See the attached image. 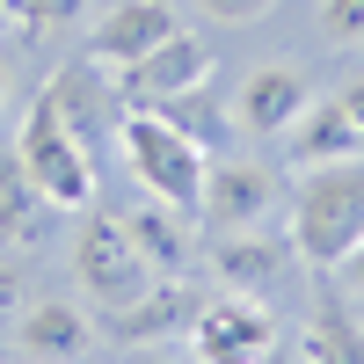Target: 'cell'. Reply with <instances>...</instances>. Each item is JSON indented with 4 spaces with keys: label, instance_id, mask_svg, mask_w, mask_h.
Listing matches in <instances>:
<instances>
[{
    "label": "cell",
    "instance_id": "23",
    "mask_svg": "<svg viewBox=\"0 0 364 364\" xmlns=\"http://www.w3.org/2000/svg\"><path fill=\"white\" fill-rule=\"evenodd\" d=\"M0 109H8V66H0Z\"/></svg>",
    "mask_w": 364,
    "mask_h": 364
},
{
    "label": "cell",
    "instance_id": "14",
    "mask_svg": "<svg viewBox=\"0 0 364 364\" xmlns=\"http://www.w3.org/2000/svg\"><path fill=\"white\" fill-rule=\"evenodd\" d=\"M211 269L226 277V291H262V284H277V269H284V248H269V240L248 226V233H226L219 248H211Z\"/></svg>",
    "mask_w": 364,
    "mask_h": 364
},
{
    "label": "cell",
    "instance_id": "6",
    "mask_svg": "<svg viewBox=\"0 0 364 364\" xmlns=\"http://www.w3.org/2000/svg\"><path fill=\"white\" fill-rule=\"evenodd\" d=\"M277 197H284V182L269 175L262 161H211L197 211H204L219 233H248V226H262L269 211H277Z\"/></svg>",
    "mask_w": 364,
    "mask_h": 364
},
{
    "label": "cell",
    "instance_id": "3",
    "mask_svg": "<svg viewBox=\"0 0 364 364\" xmlns=\"http://www.w3.org/2000/svg\"><path fill=\"white\" fill-rule=\"evenodd\" d=\"M15 154H22L29 182H37L51 204H66V211H87V204H95V161H87V146H80V132H73V117H66V102H58L51 87L29 102Z\"/></svg>",
    "mask_w": 364,
    "mask_h": 364
},
{
    "label": "cell",
    "instance_id": "22",
    "mask_svg": "<svg viewBox=\"0 0 364 364\" xmlns=\"http://www.w3.org/2000/svg\"><path fill=\"white\" fill-rule=\"evenodd\" d=\"M255 364H306V357H291V350H284V343H269V350H262V357H255Z\"/></svg>",
    "mask_w": 364,
    "mask_h": 364
},
{
    "label": "cell",
    "instance_id": "25",
    "mask_svg": "<svg viewBox=\"0 0 364 364\" xmlns=\"http://www.w3.org/2000/svg\"><path fill=\"white\" fill-rule=\"evenodd\" d=\"M154 364H175V357H154Z\"/></svg>",
    "mask_w": 364,
    "mask_h": 364
},
{
    "label": "cell",
    "instance_id": "12",
    "mask_svg": "<svg viewBox=\"0 0 364 364\" xmlns=\"http://www.w3.org/2000/svg\"><path fill=\"white\" fill-rule=\"evenodd\" d=\"M197 306L204 299L190 291V284H175V277H161L154 291H139L124 314H117V343H168V336H190V321H197Z\"/></svg>",
    "mask_w": 364,
    "mask_h": 364
},
{
    "label": "cell",
    "instance_id": "24",
    "mask_svg": "<svg viewBox=\"0 0 364 364\" xmlns=\"http://www.w3.org/2000/svg\"><path fill=\"white\" fill-rule=\"evenodd\" d=\"M8 15H15V8H8V0H0V29H8Z\"/></svg>",
    "mask_w": 364,
    "mask_h": 364
},
{
    "label": "cell",
    "instance_id": "8",
    "mask_svg": "<svg viewBox=\"0 0 364 364\" xmlns=\"http://www.w3.org/2000/svg\"><path fill=\"white\" fill-rule=\"evenodd\" d=\"M291 161H306V168L314 161H364V80L306 102V117L291 132Z\"/></svg>",
    "mask_w": 364,
    "mask_h": 364
},
{
    "label": "cell",
    "instance_id": "16",
    "mask_svg": "<svg viewBox=\"0 0 364 364\" xmlns=\"http://www.w3.org/2000/svg\"><path fill=\"white\" fill-rule=\"evenodd\" d=\"M299 357L306 364H364V328L328 299V306L306 321V343H299Z\"/></svg>",
    "mask_w": 364,
    "mask_h": 364
},
{
    "label": "cell",
    "instance_id": "9",
    "mask_svg": "<svg viewBox=\"0 0 364 364\" xmlns=\"http://www.w3.org/2000/svg\"><path fill=\"white\" fill-rule=\"evenodd\" d=\"M175 29H182V22H175L168 0H117V8L87 29V58H95L102 73H124V66H139L161 37H175Z\"/></svg>",
    "mask_w": 364,
    "mask_h": 364
},
{
    "label": "cell",
    "instance_id": "7",
    "mask_svg": "<svg viewBox=\"0 0 364 364\" xmlns=\"http://www.w3.org/2000/svg\"><path fill=\"white\" fill-rule=\"evenodd\" d=\"M117 80H124L132 102H175V95H190V87L211 80V44L197 37V29H175V37H161L139 66H124Z\"/></svg>",
    "mask_w": 364,
    "mask_h": 364
},
{
    "label": "cell",
    "instance_id": "17",
    "mask_svg": "<svg viewBox=\"0 0 364 364\" xmlns=\"http://www.w3.org/2000/svg\"><path fill=\"white\" fill-rule=\"evenodd\" d=\"M15 8V29H29V37H51V29H66L87 15V0H8Z\"/></svg>",
    "mask_w": 364,
    "mask_h": 364
},
{
    "label": "cell",
    "instance_id": "4",
    "mask_svg": "<svg viewBox=\"0 0 364 364\" xmlns=\"http://www.w3.org/2000/svg\"><path fill=\"white\" fill-rule=\"evenodd\" d=\"M73 277H80V291L95 299V306H109V314H124L139 291L161 284L154 262L139 255V240L124 233V219H80V233H73Z\"/></svg>",
    "mask_w": 364,
    "mask_h": 364
},
{
    "label": "cell",
    "instance_id": "18",
    "mask_svg": "<svg viewBox=\"0 0 364 364\" xmlns=\"http://www.w3.org/2000/svg\"><path fill=\"white\" fill-rule=\"evenodd\" d=\"M321 37L336 51L364 44V0H321Z\"/></svg>",
    "mask_w": 364,
    "mask_h": 364
},
{
    "label": "cell",
    "instance_id": "1",
    "mask_svg": "<svg viewBox=\"0 0 364 364\" xmlns=\"http://www.w3.org/2000/svg\"><path fill=\"white\" fill-rule=\"evenodd\" d=\"M364 240V161H314L291 182V248L314 269H343Z\"/></svg>",
    "mask_w": 364,
    "mask_h": 364
},
{
    "label": "cell",
    "instance_id": "2",
    "mask_svg": "<svg viewBox=\"0 0 364 364\" xmlns=\"http://www.w3.org/2000/svg\"><path fill=\"white\" fill-rule=\"evenodd\" d=\"M117 139H124V161H132V175L146 182L154 197H168V204H182L190 211L197 197H204V146L175 124L168 109H154V102H132L124 117H117Z\"/></svg>",
    "mask_w": 364,
    "mask_h": 364
},
{
    "label": "cell",
    "instance_id": "11",
    "mask_svg": "<svg viewBox=\"0 0 364 364\" xmlns=\"http://www.w3.org/2000/svg\"><path fill=\"white\" fill-rule=\"evenodd\" d=\"M87 343H95V328H87V314L66 306V299H37V306L15 314L22 364H73V357H87Z\"/></svg>",
    "mask_w": 364,
    "mask_h": 364
},
{
    "label": "cell",
    "instance_id": "20",
    "mask_svg": "<svg viewBox=\"0 0 364 364\" xmlns=\"http://www.w3.org/2000/svg\"><path fill=\"white\" fill-rule=\"evenodd\" d=\"M8 314H22V277L0 262V321H8Z\"/></svg>",
    "mask_w": 364,
    "mask_h": 364
},
{
    "label": "cell",
    "instance_id": "13",
    "mask_svg": "<svg viewBox=\"0 0 364 364\" xmlns=\"http://www.w3.org/2000/svg\"><path fill=\"white\" fill-rule=\"evenodd\" d=\"M124 233L139 240V255L154 262V277H168V269H182V262L197 255V233H190V219H182V204H168V197H154V204L124 211Z\"/></svg>",
    "mask_w": 364,
    "mask_h": 364
},
{
    "label": "cell",
    "instance_id": "15",
    "mask_svg": "<svg viewBox=\"0 0 364 364\" xmlns=\"http://www.w3.org/2000/svg\"><path fill=\"white\" fill-rule=\"evenodd\" d=\"M44 211H51V197L29 182L22 154H0V233H8V240H37Z\"/></svg>",
    "mask_w": 364,
    "mask_h": 364
},
{
    "label": "cell",
    "instance_id": "10",
    "mask_svg": "<svg viewBox=\"0 0 364 364\" xmlns=\"http://www.w3.org/2000/svg\"><path fill=\"white\" fill-rule=\"evenodd\" d=\"M306 102H314V87H306L299 66H255L240 80V95H233V124L255 132V139H291Z\"/></svg>",
    "mask_w": 364,
    "mask_h": 364
},
{
    "label": "cell",
    "instance_id": "21",
    "mask_svg": "<svg viewBox=\"0 0 364 364\" xmlns=\"http://www.w3.org/2000/svg\"><path fill=\"white\" fill-rule=\"evenodd\" d=\"M336 277H343V284H350V291L364 299V240H357V248L343 255V269H336Z\"/></svg>",
    "mask_w": 364,
    "mask_h": 364
},
{
    "label": "cell",
    "instance_id": "19",
    "mask_svg": "<svg viewBox=\"0 0 364 364\" xmlns=\"http://www.w3.org/2000/svg\"><path fill=\"white\" fill-rule=\"evenodd\" d=\"M197 8H204L211 22H255V15L269 8V0H197Z\"/></svg>",
    "mask_w": 364,
    "mask_h": 364
},
{
    "label": "cell",
    "instance_id": "5",
    "mask_svg": "<svg viewBox=\"0 0 364 364\" xmlns=\"http://www.w3.org/2000/svg\"><path fill=\"white\" fill-rule=\"evenodd\" d=\"M269 343H277V321H269L248 291L204 299L197 321H190V350H197V364H255Z\"/></svg>",
    "mask_w": 364,
    "mask_h": 364
}]
</instances>
